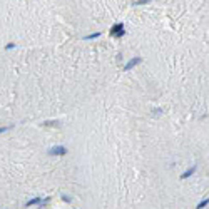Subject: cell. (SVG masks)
<instances>
[{
	"label": "cell",
	"mask_w": 209,
	"mask_h": 209,
	"mask_svg": "<svg viewBox=\"0 0 209 209\" xmlns=\"http://www.w3.org/2000/svg\"><path fill=\"white\" fill-rule=\"evenodd\" d=\"M12 129V125H7V127H0V134H2V132H7V131H10Z\"/></svg>",
	"instance_id": "30bf717a"
},
{
	"label": "cell",
	"mask_w": 209,
	"mask_h": 209,
	"mask_svg": "<svg viewBox=\"0 0 209 209\" xmlns=\"http://www.w3.org/2000/svg\"><path fill=\"white\" fill-rule=\"evenodd\" d=\"M14 47H15V44H14V42H10V44H9V45H7V50H10V49H14Z\"/></svg>",
	"instance_id": "8fae6325"
},
{
	"label": "cell",
	"mask_w": 209,
	"mask_h": 209,
	"mask_svg": "<svg viewBox=\"0 0 209 209\" xmlns=\"http://www.w3.org/2000/svg\"><path fill=\"white\" fill-rule=\"evenodd\" d=\"M64 201H65V203H70V201H72V199H70V198H69V196H64Z\"/></svg>",
	"instance_id": "7c38bea8"
},
{
	"label": "cell",
	"mask_w": 209,
	"mask_h": 209,
	"mask_svg": "<svg viewBox=\"0 0 209 209\" xmlns=\"http://www.w3.org/2000/svg\"><path fill=\"white\" fill-rule=\"evenodd\" d=\"M208 203H209V199L206 198V199H204V201H201V203L198 204V208H206V206H208Z\"/></svg>",
	"instance_id": "9c48e42d"
},
{
	"label": "cell",
	"mask_w": 209,
	"mask_h": 209,
	"mask_svg": "<svg viewBox=\"0 0 209 209\" xmlns=\"http://www.w3.org/2000/svg\"><path fill=\"white\" fill-rule=\"evenodd\" d=\"M49 154H50V156H65V154H67V147H64V146L50 147V149H49Z\"/></svg>",
	"instance_id": "7a4b0ae2"
},
{
	"label": "cell",
	"mask_w": 209,
	"mask_h": 209,
	"mask_svg": "<svg viewBox=\"0 0 209 209\" xmlns=\"http://www.w3.org/2000/svg\"><path fill=\"white\" fill-rule=\"evenodd\" d=\"M47 203H49V199L44 201V199H40V198H34L25 204V208H32V206H35V204H47Z\"/></svg>",
	"instance_id": "277c9868"
},
{
	"label": "cell",
	"mask_w": 209,
	"mask_h": 209,
	"mask_svg": "<svg viewBox=\"0 0 209 209\" xmlns=\"http://www.w3.org/2000/svg\"><path fill=\"white\" fill-rule=\"evenodd\" d=\"M196 169H198V167H196V166H193V167H189L188 171H186V172H184V174H183V176H181V179H189V178H191V176H193V174H194V172H196Z\"/></svg>",
	"instance_id": "5b68a950"
},
{
	"label": "cell",
	"mask_w": 209,
	"mask_h": 209,
	"mask_svg": "<svg viewBox=\"0 0 209 209\" xmlns=\"http://www.w3.org/2000/svg\"><path fill=\"white\" fill-rule=\"evenodd\" d=\"M142 62V59L141 57H134L132 59V60H129V62L125 64V67H124V70L125 72H129V70H131V69H134L137 65V64H141Z\"/></svg>",
	"instance_id": "3957f363"
},
{
	"label": "cell",
	"mask_w": 209,
	"mask_h": 209,
	"mask_svg": "<svg viewBox=\"0 0 209 209\" xmlns=\"http://www.w3.org/2000/svg\"><path fill=\"white\" fill-rule=\"evenodd\" d=\"M44 125H49V127H59L60 122H59V120H47V122H44Z\"/></svg>",
	"instance_id": "8992f818"
},
{
	"label": "cell",
	"mask_w": 209,
	"mask_h": 209,
	"mask_svg": "<svg viewBox=\"0 0 209 209\" xmlns=\"http://www.w3.org/2000/svg\"><path fill=\"white\" fill-rule=\"evenodd\" d=\"M100 37V32H95V34H90V35L85 37V40H94V39H99Z\"/></svg>",
	"instance_id": "52a82bcc"
},
{
	"label": "cell",
	"mask_w": 209,
	"mask_h": 209,
	"mask_svg": "<svg viewBox=\"0 0 209 209\" xmlns=\"http://www.w3.org/2000/svg\"><path fill=\"white\" fill-rule=\"evenodd\" d=\"M146 4H151V0H137V2H134V5H146Z\"/></svg>",
	"instance_id": "ba28073f"
},
{
	"label": "cell",
	"mask_w": 209,
	"mask_h": 209,
	"mask_svg": "<svg viewBox=\"0 0 209 209\" xmlns=\"http://www.w3.org/2000/svg\"><path fill=\"white\" fill-rule=\"evenodd\" d=\"M125 30H124V24H115L112 29H110V35L112 37H117V39H120V37H124Z\"/></svg>",
	"instance_id": "6da1fadb"
}]
</instances>
